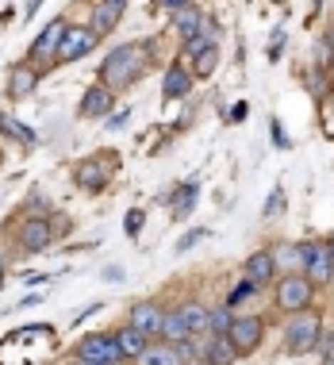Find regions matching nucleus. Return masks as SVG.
Returning a JSON list of instances; mask_svg holds the SVG:
<instances>
[{"instance_id": "obj_1", "label": "nucleus", "mask_w": 334, "mask_h": 365, "mask_svg": "<svg viewBox=\"0 0 334 365\" xmlns=\"http://www.w3.org/2000/svg\"><path fill=\"white\" fill-rule=\"evenodd\" d=\"M150 66V43H123L100 62V85L112 93L131 88Z\"/></svg>"}, {"instance_id": "obj_2", "label": "nucleus", "mask_w": 334, "mask_h": 365, "mask_svg": "<svg viewBox=\"0 0 334 365\" xmlns=\"http://www.w3.org/2000/svg\"><path fill=\"white\" fill-rule=\"evenodd\" d=\"M319 334H323V315L315 308H303V312H292L288 315V327H284V350L288 354H311L315 350V342H319Z\"/></svg>"}, {"instance_id": "obj_3", "label": "nucleus", "mask_w": 334, "mask_h": 365, "mask_svg": "<svg viewBox=\"0 0 334 365\" xmlns=\"http://www.w3.org/2000/svg\"><path fill=\"white\" fill-rule=\"evenodd\" d=\"M73 361H88V365H120V346H115V334L112 331H96L77 339L73 346Z\"/></svg>"}, {"instance_id": "obj_4", "label": "nucleus", "mask_w": 334, "mask_h": 365, "mask_svg": "<svg viewBox=\"0 0 334 365\" xmlns=\"http://www.w3.org/2000/svg\"><path fill=\"white\" fill-rule=\"evenodd\" d=\"M311 300H315V284L303 277V273H284V277L277 281V308L284 315L311 308Z\"/></svg>"}, {"instance_id": "obj_5", "label": "nucleus", "mask_w": 334, "mask_h": 365, "mask_svg": "<svg viewBox=\"0 0 334 365\" xmlns=\"http://www.w3.org/2000/svg\"><path fill=\"white\" fill-rule=\"evenodd\" d=\"M261 339H265V319H261V315H234V319H231L227 342L234 346V354H239V358L258 354Z\"/></svg>"}, {"instance_id": "obj_6", "label": "nucleus", "mask_w": 334, "mask_h": 365, "mask_svg": "<svg viewBox=\"0 0 334 365\" xmlns=\"http://www.w3.org/2000/svg\"><path fill=\"white\" fill-rule=\"evenodd\" d=\"M96 43H100V35L88 24H66V35H62V46H58V54H54V66L77 62V58H85Z\"/></svg>"}, {"instance_id": "obj_7", "label": "nucleus", "mask_w": 334, "mask_h": 365, "mask_svg": "<svg viewBox=\"0 0 334 365\" xmlns=\"http://www.w3.org/2000/svg\"><path fill=\"white\" fill-rule=\"evenodd\" d=\"M62 35H66V19H54V24H46L43 31H38V38L31 43V66L38 73L54 66V54H58V46H62Z\"/></svg>"}, {"instance_id": "obj_8", "label": "nucleus", "mask_w": 334, "mask_h": 365, "mask_svg": "<svg viewBox=\"0 0 334 365\" xmlns=\"http://www.w3.org/2000/svg\"><path fill=\"white\" fill-rule=\"evenodd\" d=\"M303 250V277H308L311 284H330L334 281V262L327 254V242H300Z\"/></svg>"}, {"instance_id": "obj_9", "label": "nucleus", "mask_w": 334, "mask_h": 365, "mask_svg": "<svg viewBox=\"0 0 334 365\" xmlns=\"http://www.w3.org/2000/svg\"><path fill=\"white\" fill-rule=\"evenodd\" d=\"M162 319H165V308H162L158 300H139V304L131 308V319H127V323H131L135 331H142L146 339L154 342V339L162 334Z\"/></svg>"}, {"instance_id": "obj_10", "label": "nucleus", "mask_w": 334, "mask_h": 365, "mask_svg": "<svg viewBox=\"0 0 334 365\" xmlns=\"http://www.w3.org/2000/svg\"><path fill=\"white\" fill-rule=\"evenodd\" d=\"M51 239H54V231H51V223H46L43 215H27L24 227H19V246H24L27 254L51 250Z\"/></svg>"}, {"instance_id": "obj_11", "label": "nucleus", "mask_w": 334, "mask_h": 365, "mask_svg": "<svg viewBox=\"0 0 334 365\" xmlns=\"http://www.w3.org/2000/svg\"><path fill=\"white\" fill-rule=\"evenodd\" d=\"M242 277H246L254 289H265V284L277 281V262H273V250H254L246 265H242Z\"/></svg>"}, {"instance_id": "obj_12", "label": "nucleus", "mask_w": 334, "mask_h": 365, "mask_svg": "<svg viewBox=\"0 0 334 365\" xmlns=\"http://www.w3.org/2000/svg\"><path fill=\"white\" fill-rule=\"evenodd\" d=\"M196 354H200L208 365H234L239 361V354H234V346L227 342V334H200Z\"/></svg>"}, {"instance_id": "obj_13", "label": "nucleus", "mask_w": 334, "mask_h": 365, "mask_svg": "<svg viewBox=\"0 0 334 365\" xmlns=\"http://www.w3.org/2000/svg\"><path fill=\"white\" fill-rule=\"evenodd\" d=\"M112 108H115V93H112V88L93 85V88H88V93L81 96L77 112H81L85 120H108V115H112Z\"/></svg>"}, {"instance_id": "obj_14", "label": "nucleus", "mask_w": 334, "mask_h": 365, "mask_svg": "<svg viewBox=\"0 0 334 365\" xmlns=\"http://www.w3.org/2000/svg\"><path fill=\"white\" fill-rule=\"evenodd\" d=\"M35 85H38V70L31 62H16L12 70H8V96H12V101H27V96L35 93Z\"/></svg>"}, {"instance_id": "obj_15", "label": "nucleus", "mask_w": 334, "mask_h": 365, "mask_svg": "<svg viewBox=\"0 0 334 365\" xmlns=\"http://www.w3.org/2000/svg\"><path fill=\"white\" fill-rule=\"evenodd\" d=\"M108 177H112V170H108L104 162H96V158L77 162V170H73V181L81 185L85 192H104L108 189Z\"/></svg>"}, {"instance_id": "obj_16", "label": "nucleus", "mask_w": 334, "mask_h": 365, "mask_svg": "<svg viewBox=\"0 0 334 365\" xmlns=\"http://www.w3.org/2000/svg\"><path fill=\"white\" fill-rule=\"evenodd\" d=\"M123 8H127V0H96V8H93V31L96 35H108L115 24L123 19Z\"/></svg>"}, {"instance_id": "obj_17", "label": "nucleus", "mask_w": 334, "mask_h": 365, "mask_svg": "<svg viewBox=\"0 0 334 365\" xmlns=\"http://www.w3.org/2000/svg\"><path fill=\"white\" fill-rule=\"evenodd\" d=\"M162 93H165V101H181L184 93H192V73L184 70V62H173L169 70H165Z\"/></svg>"}, {"instance_id": "obj_18", "label": "nucleus", "mask_w": 334, "mask_h": 365, "mask_svg": "<svg viewBox=\"0 0 334 365\" xmlns=\"http://www.w3.org/2000/svg\"><path fill=\"white\" fill-rule=\"evenodd\" d=\"M115 334V346H120V358L127 361V358H139V354L150 346V339H146L142 331H135L131 323H127V327H120V331H112Z\"/></svg>"}, {"instance_id": "obj_19", "label": "nucleus", "mask_w": 334, "mask_h": 365, "mask_svg": "<svg viewBox=\"0 0 334 365\" xmlns=\"http://www.w3.org/2000/svg\"><path fill=\"white\" fill-rule=\"evenodd\" d=\"M158 339L169 342V346H177V342H184V339H192L189 327H184L181 308H165V319H162V334H158Z\"/></svg>"}, {"instance_id": "obj_20", "label": "nucleus", "mask_w": 334, "mask_h": 365, "mask_svg": "<svg viewBox=\"0 0 334 365\" xmlns=\"http://www.w3.org/2000/svg\"><path fill=\"white\" fill-rule=\"evenodd\" d=\"M200 19H204L200 8H196V4H184V8H177V12H173L169 31H177L181 38H192V35H196V27H200Z\"/></svg>"}, {"instance_id": "obj_21", "label": "nucleus", "mask_w": 334, "mask_h": 365, "mask_svg": "<svg viewBox=\"0 0 334 365\" xmlns=\"http://www.w3.org/2000/svg\"><path fill=\"white\" fill-rule=\"evenodd\" d=\"M135 361L139 365H184L181 354H177V346H169V342H150Z\"/></svg>"}, {"instance_id": "obj_22", "label": "nucleus", "mask_w": 334, "mask_h": 365, "mask_svg": "<svg viewBox=\"0 0 334 365\" xmlns=\"http://www.w3.org/2000/svg\"><path fill=\"white\" fill-rule=\"evenodd\" d=\"M181 315H184V327H189L192 339H200V334H208V304L200 300H189L181 304Z\"/></svg>"}, {"instance_id": "obj_23", "label": "nucleus", "mask_w": 334, "mask_h": 365, "mask_svg": "<svg viewBox=\"0 0 334 365\" xmlns=\"http://www.w3.org/2000/svg\"><path fill=\"white\" fill-rule=\"evenodd\" d=\"M273 262H277V269H284V273H303V250L296 242L277 246V250H273Z\"/></svg>"}, {"instance_id": "obj_24", "label": "nucleus", "mask_w": 334, "mask_h": 365, "mask_svg": "<svg viewBox=\"0 0 334 365\" xmlns=\"http://www.w3.org/2000/svg\"><path fill=\"white\" fill-rule=\"evenodd\" d=\"M196 192H200V185H196V181H184L181 185V189H177L173 192V215H189L192 212V204H196Z\"/></svg>"}, {"instance_id": "obj_25", "label": "nucleus", "mask_w": 334, "mask_h": 365, "mask_svg": "<svg viewBox=\"0 0 334 365\" xmlns=\"http://www.w3.org/2000/svg\"><path fill=\"white\" fill-rule=\"evenodd\" d=\"M215 66H219V46H208V51H200L192 58V77H212L215 73Z\"/></svg>"}, {"instance_id": "obj_26", "label": "nucleus", "mask_w": 334, "mask_h": 365, "mask_svg": "<svg viewBox=\"0 0 334 365\" xmlns=\"http://www.w3.org/2000/svg\"><path fill=\"white\" fill-rule=\"evenodd\" d=\"M231 319H234V312L227 308V304L208 308V334H227L231 331Z\"/></svg>"}, {"instance_id": "obj_27", "label": "nucleus", "mask_w": 334, "mask_h": 365, "mask_svg": "<svg viewBox=\"0 0 334 365\" xmlns=\"http://www.w3.org/2000/svg\"><path fill=\"white\" fill-rule=\"evenodd\" d=\"M0 135H8L16 143H35L31 127H19V120H12V115H0Z\"/></svg>"}, {"instance_id": "obj_28", "label": "nucleus", "mask_w": 334, "mask_h": 365, "mask_svg": "<svg viewBox=\"0 0 334 365\" xmlns=\"http://www.w3.org/2000/svg\"><path fill=\"white\" fill-rule=\"evenodd\" d=\"M284 208H288V200H284V189L277 185V189L269 192V200H265V212H261V220H281Z\"/></svg>"}, {"instance_id": "obj_29", "label": "nucleus", "mask_w": 334, "mask_h": 365, "mask_svg": "<svg viewBox=\"0 0 334 365\" xmlns=\"http://www.w3.org/2000/svg\"><path fill=\"white\" fill-rule=\"evenodd\" d=\"M254 292H258V289H254V284H250L246 277H242L239 284H234V292L227 296V308H239V304H242V300H250Z\"/></svg>"}, {"instance_id": "obj_30", "label": "nucleus", "mask_w": 334, "mask_h": 365, "mask_svg": "<svg viewBox=\"0 0 334 365\" xmlns=\"http://www.w3.org/2000/svg\"><path fill=\"white\" fill-rule=\"evenodd\" d=\"M308 85H311V96H315V101H327V81H323L319 70L308 73Z\"/></svg>"}, {"instance_id": "obj_31", "label": "nucleus", "mask_w": 334, "mask_h": 365, "mask_svg": "<svg viewBox=\"0 0 334 365\" xmlns=\"http://www.w3.org/2000/svg\"><path fill=\"white\" fill-rule=\"evenodd\" d=\"M200 239H208V231H189V235H184V239L181 242H177V250H192V242H200Z\"/></svg>"}, {"instance_id": "obj_32", "label": "nucleus", "mask_w": 334, "mask_h": 365, "mask_svg": "<svg viewBox=\"0 0 334 365\" xmlns=\"http://www.w3.org/2000/svg\"><path fill=\"white\" fill-rule=\"evenodd\" d=\"M142 220H146V212H139V208L127 215V235H139L142 231Z\"/></svg>"}, {"instance_id": "obj_33", "label": "nucleus", "mask_w": 334, "mask_h": 365, "mask_svg": "<svg viewBox=\"0 0 334 365\" xmlns=\"http://www.w3.org/2000/svg\"><path fill=\"white\" fill-rule=\"evenodd\" d=\"M127 120H131V112H127V108H123V112H112V115H108V131H120Z\"/></svg>"}, {"instance_id": "obj_34", "label": "nucleus", "mask_w": 334, "mask_h": 365, "mask_svg": "<svg viewBox=\"0 0 334 365\" xmlns=\"http://www.w3.org/2000/svg\"><path fill=\"white\" fill-rule=\"evenodd\" d=\"M192 4V0H158V8H165V12H177V8Z\"/></svg>"}, {"instance_id": "obj_35", "label": "nucleus", "mask_w": 334, "mask_h": 365, "mask_svg": "<svg viewBox=\"0 0 334 365\" xmlns=\"http://www.w3.org/2000/svg\"><path fill=\"white\" fill-rule=\"evenodd\" d=\"M104 281H123V269H120V265H108V269H104Z\"/></svg>"}, {"instance_id": "obj_36", "label": "nucleus", "mask_w": 334, "mask_h": 365, "mask_svg": "<svg viewBox=\"0 0 334 365\" xmlns=\"http://www.w3.org/2000/svg\"><path fill=\"white\" fill-rule=\"evenodd\" d=\"M273 143H281V146H288V139H284V131H281V123L273 120Z\"/></svg>"}, {"instance_id": "obj_37", "label": "nucleus", "mask_w": 334, "mask_h": 365, "mask_svg": "<svg viewBox=\"0 0 334 365\" xmlns=\"http://www.w3.org/2000/svg\"><path fill=\"white\" fill-rule=\"evenodd\" d=\"M24 12H27V16H31V12H38V0H27V4H24Z\"/></svg>"}, {"instance_id": "obj_38", "label": "nucleus", "mask_w": 334, "mask_h": 365, "mask_svg": "<svg viewBox=\"0 0 334 365\" xmlns=\"http://www.w3.org/2000/svg\"><path fill=\"white\" fill-rule=\"evenodd\" d=\"M184 365H208V361H204L200 354H196V358H189V361H184Z\"/></svg>"}, {"instance_id": "obj_39", "label": "nucleus", "mask_w": 334, "mask_h": 365, "mask_svg": "<svg viewBox=\"0 0 334 365\" xmlns=\"http://www.w3.org/2000/svg\"><path fill=\"white\" fill-rule=\"evenodd\" d=\"M327 46L334 51V24H330V31H327Z\"/></svg>"}, {"instance_id": "obj_40", "label": "nucleus", "mask_w": 334, "mask_h": 365, "mask_svg": "<svg viewBox=\"0 0 334 365\" xmlns=\"http://www.w3.org/2000/svg\"><path fill=\"white\" fill-rule=\"evenodd\" d=\"M4 269H8V258H4V254H0V277H4Z\"/></svg>"}, {"instance_id": "obj_41", "label": "nucleus", "mask_w": 334, "mask_h": 365, "mask_svg": "<svg viewBox=\"0 0 334 365\" xmlns=\"http://www.w3.org/2000/svg\"><path fill=\"white\" fill-rule=\"evenodd\" d=\"M327 254H330V262H334V235H330V242H327Z\"/></svg>"}, {"instance_id": "obj_42", "label": "nucleus", "mask_w": 334, "mask_h": 365, "mask_svg": "<svg viewBox=\"0 0 334 365\" xmlns=\"http://www.w3.org/2000/svg\"><path fill=\"white\" fill-rule=\"evenodd\" d=\"M330 85H334V58H330Z\"/></svg>"}, {"instance_id": "obj_43", "label": "nucleus", "mask_w": 334, "mask_h": 365, "mask_svg": "<svg viewBox=\"0 0 334 365\" xmlns=\"http://www.w3.org/2000/svg\"><path fill=\"white\" fill-rule=\"evenodd\" d=\"M0 289H4V277H0Z\"/></svg>"}, {"instance_id": "obj_44", "label": "nucleus", "mask_w": 334, "mask_h": 365, "mask_svg": "<svg viewBox=\"0 0 334 365\" xmlns=\"http://www.w3.org/2000/svg\"><path fill=\"white\" fill-rule=\"evenodd\" d=\"M330 365H334V358H330Z\"/></svg>"}]
</instances>
